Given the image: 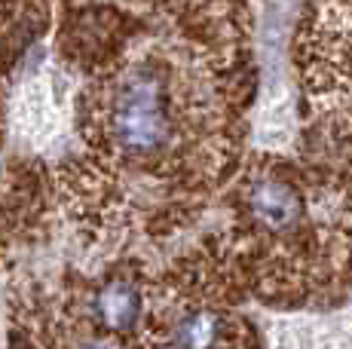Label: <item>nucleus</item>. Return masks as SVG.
Listing matches in <instances>:
<instances>
[{
	"label": "nucleus",
	"mask_w": 352,
	"mask_h": 349,
	"mask_svg": "<svg viewBox=\"0 0 352 349\" xmlns=\"http://www.w3.org/2000/svg\"><path fill=\"white\" fill-rule=\"evenodd\" d=\"M141 325L138 349H242V322L208 294H168Z\"/></svg>",
	"instance_id": "f03ea898"
},
{
	"label": "nucleus",
	"mask_w": 352,
	"mask_h": 349,
	"mask_svg": "<svg viewBox=\"0 0 352 349\" xmlns=\"http://www.w3.org/2000/svg\"><path fill=\"white\" fill-rule=\"evenodd\" d=\"M147 313V294L138 276L132 273H113L92 288L89 315L107 334H132L141 328Z\"/></svg>",
	"instance_id": "20e7f679"
},
{
	"label": "nucleus",
	"mask_w": 352,
	"mask_h": 349,
	"mask_svg": "<svg viewBox=\"0 0 352 349\" xmlns=\"http://www.w3.org/2000/svg\"><path fill=\"white\" fill-rule=\"evenodd\" d=\"M245 227L261 239L297 236L307 224V196L294 174L282 166H261L248 172L239 187Z\"/></svg>",
	"instance_id": "7ed1b4c3"
},
{
	"label": "nucleus",
	"mask_w": 352,
	"mask_h": 349,
	"mask_svg": "<svg viewBox=\"0 0 352 349\" xmlns=\"http://www.w3.org/2000/svg\"><path fill=\"white\" fill-rule=\"evenodd\" d=\"M117 49L92 71L83 89L80 132L104 174L199 181L224 166L206 144V123L218 117L202 80V58L187 46L147 40Z\"/></svg>",
	"instance_id": "f257e3e1"
}]
</instances>
